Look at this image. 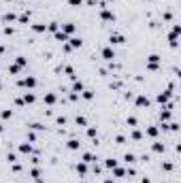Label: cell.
<instances>
[{"mask_svg": "<svg viewBox=\"0 0 181 183\" xmlns=\"http://www.w3.org/2000/svg\"><path fill=\"white\" fill-rule=\"evenodd\" d=\"M21 85H24V87H34V85H36V79L34 77H26V79H21Z\"/></svg>", "mask_w": 181, "mask_h": 183, "instance_id": "obj_1", "label": "cell"}, {"mask_svg": "<svg viewBox=\"0 0 181 183\" xmlns=\"http://www.w3.org/2000/svg\"><path fill=\"white\" fill-rule=\"evenodd\" d=\"M109 43L111 45H119V43H124V36L122 34H111L109 36Z\"/></svg>", "mask_w": 181, "mask_h": 183, "instance_id": "obj_2", "label": "cell"}, {"mask_svg": "<svg viewBox=\"0 0 181 183\" xmlns=\"http://www.w3.org/2000/svg\"><path fill=\"white\" fill-rule=\"evenodd\" d=\"M102 58H105V60H113V58H115V51L111 49V47H105V49H102Z\"/></svg>", "mask_w": 181, "mask_h": 183, "instance_id": "obj_3", "label": "cell"}, {"mask_svg": "<svg viewBox=\"0 0 181 183\" xmlns=\"http://www.w3.org/2000/svg\"><path fill=\"white\" fill-rule=\"evenodd\" d=\"M100 17L105 19V21H115V15L111 13V11H102V13H100Z\"/></svg>", "mask_w": 181, "mask_h": 183, "instance_id": "obj_4", "label": "cell"}, {"mask_svg": "<svg viewBox=\"0 0 181 183\" xmlns=\"http://www.w3.org/2000/svg\"><path fill=\"white\" fill-rule=\"evenodd\" d=\"M136 104L139 106H149V98H147V96H139V98H136Z\"/></svg>", "mask_w": 181, "mask_h": 183, "instance_id": "obj_5", "label": "cell"}, {"mask_svg": "<svg viewBox=\"0 0 181 183\" xmlns=\"http://www.w3.org/2000/svg\"><path fill=\"white\" fill-rule=\"evenodd\" d=\"M158 60H160L158 56H149V68H151V70H156V68H158Z\"/></svg>", "mask_w": 181, "mask_h": 183, "instance_id": "obj_6", "label": "cell"}, {"mask_svg": "<svg viewBox=\"0 0 181 183\" xmlns=\"http://www.w3.org/2000/svg\"><path fill=\"white\" fill-rule=\"evenodd\" d=\"M168 98H171V92H164V94H160V96H158V100H160V102H166Z\"/></svg>", "mask_w": 181, "mask_h": 183, "instance_id": "obj_7", "label": "cell"}, {"mask_svg": "<svg viewBox=\"0 0 181 183\" xmlns=\"http://www.w3.org/2000/svg\"><path fill=\"white\" fill-rule=\"evenodd\" d=\"M19 151H21V153H30V151H32V147H30L28 143H24V145L19 147Z\"/></svg>", "mask_w": 181, "mask_h": 183, "instance_id": "obj_8", "label": "cell"}, {"mask_svg": "<svg viewBox=\"0 0 181 183\" xmlns=\"http://www.w3.org/2000/svg\"><path fill=\"white\" fill-rule=\"evenodd\" d=\"M73 30H75V26H73V24H66V26L62 28V32H64V34H70Z\"/></svg>", "mask_w": 181, "mask_h": 183, "instance_id": "obj_9", "label": "cell"}, {"mask_svg": "<svg viewBox=\"0 0 181 183\" xmlns=\"http://www.w3.org/2000/svg\"><path fill=\"white\" fill-rule=\"evenodd\" d=\"M36 100V96L34 94H28V92H26V96H24V102H34Z\"/></svg>", "mask_w": 181, "mask_h": 183, "instance_id": "obj_10", "label": "cell"}, {"mask_svg": "<svg viewBox=\"0 0 181 183\" xmlns=\"http://www.w3.org/2000/svg\"><path fill=\"white\" fill-rule=\"evenodd\" d=\"M68 149H79V141L70 138V141H68Z\"/></svg>", "mask_w": 181, "mask_h": 183, "instance_id": "obj_11", "label": "cell"}, {"mask_svg": "<svg viewBox=\"0 0 181 183\" xmlns=\"http://www.w3.org/2000/svg\"><path fill=\"white\" fill-rule=\"evenodd\" d=\"M77 173L85 175V173H87V166H85V164H77Z\"/></svg>", "mask_w": 181, "mask_h": 183, "instance_id": "obj_12", "label": "cell"}, {"mask_svg": "<svg viewBox=\"0 0 181 183\" xmlns=\"http://www.w3.org/2000/svg\"><path fill=\"white\" fill-rule=\"evenodd\" d=\"M70 47H81V39H70Z\"/></svg>", "mask_w": 181, "mask_h": 183, "instance_id": "obj_13", "label": "cell"}, {"mask_svg": "<svg viewBox=\"0 0 181 183\" xmlns=\"http://www.w3.org/2000/svg\"><path fill=\"white\" fill-rule=\"evenodd\" d=\"M45 100L49 102V104H53V102H56V96H53V94H47V96H45Z\"/></svg>", "mask_w": 181, "mask_h": 183, "instance_id": "obj_14", "label": "cell"}, {"mask_svg": "<svg viewBox=\"0 0 181 183\" xmlns=\"http://www.w3.org/2000/svg\"><path fill=\"white\" fill-rule=\"evenodd\" d=\"M113 170H115V175H117V177H124V175H126V170H124V168H117V166H115Z\"/></svg>", "mask_w": 181, "mask_h": 183, "instance_id": "obj_15", "label": "cell"}, {"mask_svg": "<svg viewBox=\"0 0 181 183\" xmlns=\"http://www.w3.org/2000/svg\"><path fill=\"white\" fill-rule=\"evenodd\" d=\"M83 162H94V155H92V153H85L83 155Z\"/></svg>", "mask_w": 181, "mask_h": 183, "instance_id": "obj_16", "label": "cell"}, {"mask_svg": "<svg viewBox=\"0 0 181 183\" xmlns=\"http://www.w3.org/2000/svg\"><path fill=\"white\" fill-rule=\"evenodd\" d=\"M115 166H117L115 160H107V168H115Z\"/></svg>", "mask_w": 181, "mask_h": 183, "instance_id": "obj_17", "label": "cell"}, {"mask_svg": "<svg viewBox=\"0 0 181 183\" xmlns=\"http://www.w3.org/2000/svg\"><path fill=\"white\" fill-rule=\"evenodd\" d=\"M32 177H34L36 181H41V173H38V168H34V170H32Z\"/></svg>", "mask_w": 181, "mask_h": 183, "instance_id": "obj_18", "label": "cell"}, {"mask_svg": "<svg viewBox=\"0 0 181 183\" xmlns=\"http://www.w3.org/2000/svg\"><path fill=\"white\" fill-rule=\"evenodd\" d=\"M124 160H126V162H134V155H132V153H126Z\"/></svg>", "mask_w": 181, "mask_h": 183, "instance_id": "obj_19", "label": "cell"}, {"mask_svg": "<svg viewBox=\"0 0 181 183\" xmlns=\"http://www.w3.org/2000/svg\"><path fill=\"white\" fill-rule=\"evenodd\" d=\"M162 149H164L162 143H156V145H153V151H162Z\"/></svg>", "mask_w": 181, "mask_h": 183, "instance_id": "obj_20", "label": "cell"}, {"mask_svg": "<svg viewBox=\"0 0 181 183\" xmlns=\"http://www.w3.org/2000/svg\"><path fill=\"white\" fill-rule=\"evenodd\" d=\"M147 134H149V136H156L158 130H156V128H149V130H147Z\"/></svg>", "mask_w": 181, "mask_h": 183, "instance_id": "obj_21", "label": "cell"}, {"mask_svg": "<svg viewBox=\"0 0 181 183\" xmlns=\"http://www.w3.org/2000/svg\"><path fill=\"white\" fill-rule=\"evenodd\" d=\"M77 123H79V126H85V117H77Z\"/></svg>", "mask_w": 181, "mask_h": 183, "instance_id": "obj_22", "label": "cell"}, {"mask_svg": "<svg viewBox=\"0 0 181 183\" xmlns=\"http://www.w3.org/2000/svg\"><path fill=\"white\" fill-rule=\"evenodd\" d=\"M92 96H94V94H92V92H83V98H85V100H90Z\"/></svg>", "mask_w": 181, "mask_h": 183, "instance_id": "obj_23", "label": "cell"}, {"mask_svg": "<svg viewBox=\"0 0 181 183\" xmlns=\"http://www.w3.org/2000/svg\"><path fill=\"white\" fill-rule=\"evenodd\" d=\"M132 138H134V141H139V138H141V132L134 130V132H132Z\"/></svg>", "mask_w": 181, "mask_h": 183, "instance_id": "obj_24", "label": "cell"}, {"mask_svg": "<svg viewBox=\"0 0 181 183\" xmlns=\"http://www.w3.org/2000/svg\"><path fill=\"white\" fill-rule=\"evenodd\" d=\"M68 2L73 4V7H79V4H81V0H68Z\"/></svg>", "mask_w": 181, "mask_h": 183, "instance_id": "obj_25", "label": "cell"}, {"mask_svg": "<svg viewBox=\"0 0 181 183\" xmlns=\"http://www.w3.org/2000/svg\"><path fill=\"white\" fill-rule=\"evenodd\" d=\"M0 53H2V45H0Z\"/></svg>", "mask_w": 181, "mask_h": 183, "instance_id": "obj_26", "label": "cell"}, {"mask_svg": "<svg viewBox=\"0 0 181 183\" xmlns=\"http://www.w3.org/2000/svg\"><path fill=\"white\" fill-rule=\"evenodd\" d=\"M0 132H2V126H0Z\"/></svg>", "mask_w": 181, "mask_h": 183, "instance_id": "obj_27", "label": "cell"}]
</instances>
